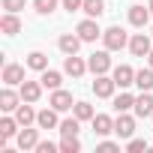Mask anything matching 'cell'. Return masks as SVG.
<instances>
[{"mask_svg":"<svg viewBox=\"0 0 153 153\" xmlns=\"http://www.w3.org/2000/svg\"><path fill=\"white\" fill-rule=\"evenodd\" d=\"M72 114L78 117L81 123H84V120H93V117H96V111H93V105H90V102H75V105H72Z\"/></svg>","mask_w":153,"mask_h":153,"instance_id":"26","label":"cell"},{"mask_svg":"<svg viewBox=\"0 0 153 153\" xmlns=\"http://www.w3.org/2000/svg\"><path fill=\"white\" fill-rule=\"evenodd\" d=\"M87 69L93 75H108V69H111V51L108 48L105 51H93L90 60H87Z\"/></svg>","mask_w":153,"mask_h":153,"instance_id":"2","label":"cell"},{"mask_svg":"<svg viewBox=\"0 0 153 153\" xmlns=\"http://www.w3.org/2000/svg\"><path fill=\"white\" fill-rule=\"evenodd\" d=\"M114 81H117V87L120 90H126V87H132L135 84V69L132 66H126V63H120V66H114Z\"/></svg>","mask_w":153,"mask_h":153,"instance_id":"8","label":"cell"},{"mask_svg":"<svg viewBox=\"0 0 153 153\" xmlns=\"http://www.w3.org/2000/svg\"><path fill=\"white\" fill-rule=\"evenodd\" d=\"M114 111H117V114H120V111H135V96H132V93L114 96Z\"/></svg>","mask_w":153,"mask_h":153,"instance_id":"27","label":"cell"},{"mask_svg":"<svg viewBox=\"0 0 153 153\" xmlns=\"http://www.w3.org/2000/svg\"><path fill=\"white\" fill-rule=\"evenodd\" d=\"M75 33L81 36V42H96L99 36H102V30H99V24H96V18H84L78 27H75Z\"/></svg>","mask_w":153,"mask_h":153,"instance_id":"5","label":"cell"},{"mask_svg":"<svg viewBox=\"0 0 153 153\" xmlns=\"http://www.w3.org/2000/svg\"><path fill=\"white\" fill-rule=\"evenodd\" d=\"M33 9H36L39 15H51V12L57 9V0H33Z\"/></svg>","mask_w":153,"mask_h":153,"instance_id":"29","label":"cell"},{"mask_svg":"<svg viewBox=\"0 0 153 153\" xmlns=\"http://www.w3.org/2000/svg\"><path fill=\"white\" fill-rule=\"evenodd\" d=\"M147 63H150V66H153V51H150V54H147Z\"/></svg>","mask_w":153,"mask_h":153,"instance_id":"36","label":"cell"},{"mask_svg":"<svg viewBox=\"0 0 153 153\" xmlns=\"http://www.w3.org/2000/svg\"><path fill=\"white\" fill-rule=\"evenodd\" d=\"M48 105H51V108H57V111H72V105H75V102H72V93H69V90H60V87H57V90H51Z\"/></svg>","mask_w":153,"mask_h":153,"instance_id":"9","label":"cell"},{"mask_svg":"<svg viewBox=\"0 0 153 153\" xmlns=\"http://www.w3.org/2000/svg\"><path fill=\"white\" fill-rule=\"evenodd\" d=\"M150 6H129V24L132 27H144L147 21H150Z\"/></svg>","mask_w":153,"mask_h":153,"instance_id":"16","label":"cell"},{"mask_svg":"<svg viewBox=\"0 0 153 153\" xmlns=\"http://www.w3.org/2000/svg\"><path fill=\"white\" fill-rule=\"evenodd\" d=\"M54 150H60V144H51V141H39L36 144V153H54Z\"/></svg>","mask_w":153,"mask_h":153,"instance_id":"34","label":"cell"},{"mask_svg":"<svg viewBox=\"0 0 153 153\" xmlns=\"http://www.w3.org/2000/svg\"><path fill=\"white\" fill-rule=\"evenodd\" d=\"M117 90V81H114V75H96V81H93V93L99 99H111Z\"/></svg>","mask_w":153,"mask_h":153,"instance_id":"4","label":"cell"},{"mask_svg":"<svg viewBox=\"0 0 153 153\" xmlns=\"http://www.w3.org/2000/svg\"><path fill=\"white\" fill-rule=\"evenodd\" d=\"M57 114H60L57 108H42V111L36 114V126H39V129H57V126H60Z\"/></svg>","mask_w":153,"mask_h":153,"instance_id":"13","label":"cell"},{"mask_svg":"<svg viewBox=\"0 0 153 153\" xmlns=\"http://www.w3.org/2000/svg\"><path fill=\"white\" fill-rule=\"evenodd\" d=\"M33 102H21L18 108H15V120L21 123V126H30V123H36V111L30 108Z\"/></svg>","mask_w":153,"mask_h":153,"instance_id":"20","label":"cell"},{"mask_svg":"<svg viewBox=\"0 0 153 153\" xmlns=\"http://www.w3.org/2000/svg\"><path fill=\"white\" fill-rule=\"evenodd\" d=\"M21 81H24V66L21 63H6L3 66V84L6 87H15Z\"/></svg>","mask_w":153,"mask_h":153,"instance_id":"10","label":"cell"},{"mask_svg":"<svg viewBox=\"0 0 153 153\" xmlns=\"http://www.w3.org/2000/svg\"><path fill=\"white\" fill-rule=\"evenodd\" d=\"M114 132H117V138H132L135 135V117L129 114V111H120L117 114V120H114Z\"/></svg>","mask_w":153,"mask_h":153,"instance_id":"3","label":"cell"},{"mask_svg":"<svg viewBox=\"0 0 153 153\" xmlns=\"http://www.w3.org/2000/svg\"><path fill=\"white\" fill-rule=\"evenodd\" d=\"M60 150H63V153H81V141H78V135L63 138V141H60Z\"/></svg>","mask_w":153,"mask_h":153,"instance_id":"30","label":"cell"},{"mask_svg":"<svg viewBox=\"0 0 153 153\" xmlns=\"http://www.w3.org/2000/svg\"><path fill=\"white\" fill-rule=\"evenodd\" d=\"M99 150L111 153V150H120V144H114V141H102V144H99Z\"/></svg>","mask_w":153,"mask_h":153,"instance_id":"35","label":"cell"},{"mask_svg":"<svg viewBox=\"0 0 153 153\" xmlns=\"http://www.w3.org/2000/svg\"><path fill=\"white\" fill-rule=\"evenodd\" d=\"M57 129H60V135H63V138H72V135H78V129H81V120L72 114V117L60 120V126H57Z\"/></svg>","mask_w":153,"mask_h":153,"instance_id":"22","label":"cell"},{"mask_svg":"<svg viewBox=\"0 0 153 153\" xmlns=\"http://www.w3.org/2000/svg\"><path fill=\"white\" fill-rule=\"evenodd\" d=\"M147 6H150V12H153V0H150V3H147Z\"/></svg>","mask_w":153,"mask_h":153,"instance_id":"37","label":"cell"},{"mask_svg":"<svg viewBox=\"0 0 153 153\" xmlns=\"http://www.w3.org/2000/svg\"><path fill=\"white\" fill-rule=\"evenodd\" d=\"M18 126H21V123H18L15 117H3V120H0V141H3V144H6L9 138H15V135L21 132Z\"/></svg>","mask_w":153,"mask_h":153,"instance_id":"17","label":"cell"},{"mask_svg":"<svg viewBox=\"0 0 153 153\" xmlns=\"http://www.w3.org/2000/svg\"><path fill=\"white\" fill-rule=\"evenodd\" d=\"M102 42H105V48L108 51H120V48H126L129 45V36H126V30L123 27H108V30H102Z\"/></svg>","mask_w":153,"mask_h":153,"instance_id":"1","label":"cell"},{"mask_svg":"<svg viewBox=\"0 0 153 153\" xmlns=\"http://www.w3.org/2000/svg\"><path fill=\"white\" fill-rule=\"evenodd\" d=\"M27 69L45 72V69H48V54H42V51H30V54H27Z\"/></svg>","mask_w":153,"mask_h":153,"instance_id":"24","label":"cell"},{"mask_svg":"<svg viewBox=\"0 0 153 153\" xmlns=\"http://www.w3.org/2000/svg\"><path fill=\"white\" fill-rule=\"evenodd\" d=\"M15 138H18V150H36V144H39V132L30 126H24Z\"/></svg>","mask_w":153,"mask_h":153,"instance_id":"14","label":"cell"},{"mask_svg":"<svg viewBox=\"0 0 153 153\" xmlns=\"http://www.w3.org/2000/svg\"><path fill=\"white\" fill-rule=\"evenodd\" d=\"M135 114L153 117V90H141V96H135Z\"/></svg>","mask_w":153,"mask_h":153,"instance_id":"11","label":"cell"},{"mask_svg":"<svg viewBox=\"0 0 153 153\" xmlns=\"http://www.w3.org/2000/svg\"><path fill=\"white\" fill-rule=\"evenodd\" d=\"M18 87H21L18 93H21L24 102H39V96H42V81H21Z\"/></svg>","mask_w":153,"mask_h":153,"instance_id":"12","label":"cell"},{"mask_svg":"<svg viewBox=\"0 0 153 153\" xmlns=\"http://www.w3.org/2000/svg\"><path fill=\"white\" fill-rule=\"evenodd\" d=\"M81 12H87V18H99L105 12V0H84V9Z\"/></svg>","mask_w":153,"mask_h":153,"instance_id":"28","label":"cell"},{"mask_svg":"<svg viewBox=\"0 0 153 153\" xmlns=\"http://www.w3.org/2000/svg\"><path fill=\"white\" fill-rule=\"evenodd\" d=\"M63 9L66 12H78V9H84V0H63Z\"/></svg>","mask_w":153,"mask_h":153,"instance_id":"33","label":"cell"},{"mask_svg":"<svg viewBox=\"0 0 153 153\" xmlns=\"http://www.w3.org/2000/svg\"><path fill=\"white\" fill-rule=\"evenodd\" d=\"M135 87L138 90H153V66L135 72Z\"/></svg>","mask_w":153,"mask_h":153,"instance_id":"23","label":"cell"},{"mask_svg":"<svg viewBox=\"0 0 153 153\" xmlns=\"http://www.w3.org/2000/svg\"><path fill=\"white\" fill-rule=\"evenodd\" d=\"M57 45H60L63 54H78V48H81V36H78V33H63V36L57 39Z\"/></svg>","mask_w":153,"mask_h":153,"instance_id":"15","label":"cell"},{"mask_svg":"<svg viewBox=\"0 0 153 153\" xmlns=\"http://www.w3.org/2000/svg\"><path fill=\"white\" fill-rule=\"evenodd\" d=\"M93 132L105 138L108 132H114V120H111L108 114H96V117H93Z\"/></svg>","mask_w":153,"mask_h":153,"instance_id":"21","label":"cell"},{"mask_svg":"<svg viewBox=\"0 0 153 153\" xmlns=\"http://www.w3.org/2000/svg\"><path fill=\"white\" fill-rule=\"evenodd\" d=\"M24 3H27V0H3V9L6 12H21Z\"/></svg>","mask_w":153,"mask_h":153,"instance_id":"32","label":"cell"},{"mask_svg":"<svg viewBox=\"0 0 153 153\" xmlns=\"http://www.w3.org/2000/svg\"><path fill=\"white\" fill-rule=\"evenodd\" d=\"M39 81H42V87H48V90H57V87L63 84V75H60V72H54V69H45Z\"/></svg>","mask_w":153,"mask_h":153,"instance_id":"25","label":"cell"},{"mask_svg":"<svg viewBox=\"0 0 153 153\" xmlns=\"http://www.w3.org/2000/svg\"><path fill=\"white\" fill-rule=\"evenodd\" d=\"M126 150L129 153H141V150H147V141L144 138H129L126 141Z\"/></svg>","mask_w":153,"mask_h":153,"instance_id":"31","label":"cell"},{"mask_svg":"<svg viewBox=\"0 0 153 153\" xmlns=\"http://www.w3.org/2000/svg\"><path fill=\"white\" fill-rule=\"evenodd\" d=\"M0 30H3L6 36H15V33H21V18H18L15 12H6L3 18H0Z\"/></svg>","mask_w":153,"mask_h":153,"instance_id":"19","label":"cell"},{"mask_svg":"<svg viewBox=\"0 0 153 153\" xmlns=\"http://www.w3.org/2000/svg\"><path fill=\"white\" fill-rule=\"evenodd\" d=\"M129 51H132V57H147V54L153 51L150 36H147V33H135V36L129 39Z\"/></svg>","mask_w":153,"mask_h":153,"instance_id":"7","label":"cell"},{"mask_svg":"<svg viewBox=\"0 0 153 153\" xmlns=\"http://www.w3.org/2000/svg\"><path fill=\"white\" fill-rule=\"evenodd\" d=\"M21 102H24V99H21V93H15L12 87H6L3 93H0V108H3V111H15Z\"/></svg>","mask_w":153,"mask_h":153,"instance_id":"18","label":"cell"},{"mask_svg":"<svg viewBox=\"0 0 153 153\" xmlns=\"http://www.w3.org/2000/svg\"><path fill=\"white\" fill-rule=\"evenodd\" d=\"M63 72L72 75V78H81V75L90 72V69H87V63H84L78 54H66V60H63Z\"/></svg>","mask_w":153,"mask_h":153,"instance_id":"6","label":"cell"}]
</instances>
